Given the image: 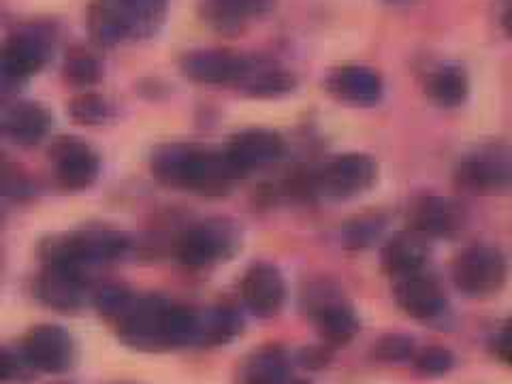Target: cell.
<instances>
[{"label": "cell", "instance_id": "3", "mask_svg": "<svg viewBox=\"0 0 512 384\" xmlns=\"http://www.w3.org/2000/svg\"><path fill=\"white\" fill-rule=\"evenodd\" d=\"M163 13L165 0H94L90 28L101 43L139 39L156 30Z\"/></svg>", "mask_w": 512, "mask_h": 384}, {"label": "cell", "instance_id": "22", "mask_svg": "<svg viewBox=\"0 0 512 384\" xmlns=\"http://www.w3.org/2000/svg\"><path fill=\"white\" fill-rule=\"evenodd\" d=\"M244 331V316L239 314L235 306L220 303L214 308L199 310V329H197V344L203 348L224 346L233 342L237 335Z\"/></svg>", "mask_w": 512, "mask_h": 384}, {"label": "cell", "instance_id": "2", "mask_svg": "<svg viewBox=\"0 0 512 384\" xmlns=\"http://www.w3.org/2000/svg\"><path fill=\"white\" fill-rule=\"evenodd\" d=\"M150 171L154 178L175 190L192 195L222 197L244 178L227 150H212L192 143H163L152 152Z\"/></svg>", "mask_w": 512, "mask_h": 384}, {"label": "cell", "instance_id": "18", "mask_svg": "<svg viewBox=\"0 0 512 384\" xmlns=\"http://www.w3.org/2000/svg\"><path fill=\"white\" fill-rule=\"evenodd\" d=\"M184 73L201 84H229L246 79L250 64L227 52H201L184 60Z\"/></svg>", "mask_w": 512, "mask_h": 384}, {"label": "cell", "instance_id": "27", "mask_svg": "<svg viewBox=\"0 0 512 384\" xmlns=\"http://www.w3.org/2000/svg\"><path fill=\"white\" fill-rule=\"evenodd\" d=\"M416 342L404 333H387L372 346V357L382 363H412L416 355Z\"/></svg>", "mask_w": 512, "mask_h": 384}, {"label": "cell", "instance_id": "1", "mask_svg": "<svg viewBox=\"0 0 512 384\" xmlns=\"http://www.w3.org/2000/svg\"><path fill=\"white\" fill-rule=\"evenodd\" d=\"M122 344L141 352H163L195 346L199 310L158 295L137 297L114 323Z\"/></svg>", "mask_w": 512, "mask_h": 384}, {"label": "cell", "instance_id": "25", "mask_svg": "<svg viewBox=\"0 0 512 384\" xmlns=\"http://www.w3.org/2000/svg\"><path fill=\"white\" fill-rule=\"evenodd\" d=\"M271 7V0H207V18L220 28L239 26Z\"/></svg>", "mask_w": 512, "mask_h": 384}, {"label": "cell", "instance_id": "4", "mask_svg": "<svg viewBox=\"0 0 512 384\" xmlns=\"http://www.w3.org/2000/svg\"><path fill=\"white\" fill-rule=\"evenodd\" d=\"M128 239L111 229H84L52 237L41 248L45 263L88 271L90 267L111 263L124 256Z\"/></svg>", "mask_w": 512, "mask_h": 384}, {"label": "cell", "instance_id": "36", "mask_svg": "<svg viewBox=\"0 0 512 384\" xmlns=\"http://www.w3.org/2000/svg\"><path fill=\"white\" fill-rule=\"evenodd\" d=\"M502 26L506 30V35L512 39V0H508L502 11Z\"/></svg>", "mask_w": 512, "mask_h": 384}, {"label": "cell", "instance_id": "12", "mask_svg": "<svg viewBox=\"0 0 512 384\" xmlns=\"http://www.w3.org/2000/svg\"><path fill=\"white\" fill-rule=\"evenodd\" d=\"M466 210L453 197L423 195L408 210V229L425 239H451L466 229Z\"/></svg>", "mask_w": 512, "mask_h": 384}, {"label": "cell", "instance_id": "13", "mask_svg": "<svg viewBox=\"0 0 512 384\" xmlns=\"http://www.w3.org/2000/svg\"><path fill=\"white\" fill-rule=\"evenodd\" d=\"M50 158L54 165V175L60 188L64 190H86L90 188L101 173V158L86 141L75 137L58 139Z\"/></svg>", "mask_w": 512, "mask_h": 384}, {"label": "cell", "instance_id": "19", "mask_svg": "<svg viewBox=\"0 0 512 384\" xmlns=\"http://www.w3.org/2000/svg\"><path fill=\"white\" fill-rule=\"evenodd\" d=\"M291 376V357L282 346L265 344L239 363L237 384H284Z\"/></svg>", "mask_w": 512, "mask_h": 384}, {"label": "cell", "instance_id": "20", "mask_svg": "<svg viewBox=\"0 0 512 384\" xmlns=\"http://www.w3.org/2000/svg\"><path fill=\"white\" fill-rule=\"evenodd\" d=\"M50 124L52 116L37 103H15L3 114V133L22 148L37 146L50 131Z\"/></svg>", "mask_w": 512, "mask_h": 384}, {"label": "cell", "instance_id": "5", "mask_svg": "<svg viewBox=\"0 0 512 384\" xmlns=\"http://www.w3.org/2000/svg\"><path fill=\"white\" fill-rule=\"evenodd\" d=\"M459 190L480 197L512 192V143L487 141L459 158L455 167Z\"/></svg>", "mask_w": 512, "mask_h": 384}, {"label": "cell", "instance_id": "32", "mask_svg": "<svg viewBox=\"0 0 512 384\" xmlns=\"http://www.w3.org/2000/svg\"><path fill=\"white\" fill-rule=\"evenodd\" d=\"M64 71H67V77L77 86H90L101 77L99 64H96V60L90 54H84V52L73 54L67 60V67H64Z\"/></svg>", "mask_w": 512, "mask_h": 384}, {"label": "cell", "instance_id": "35", "mask_svg": "<svg viewBox=\"0 0 512 384\" xmlns=\"http://www.w3.org/2000/svg\"><path fill=\"white\" fill-rule=\"evenodd\" d=\"M333 357V348L323 344V346H308L299 350V363L303 367H308V370H323V367L329 365Z\"/></svg>", "mask_w": 512, "mask_h": 384}, {"label": "cell", "instance_id": "11", "mask_svg": "<svg viewBox=\"0 0 512 384\" xmlns=\"http://www.w3.org/2000/svg\"><path fill=\"white\" fill-rule=\"evenodd\" d=\"M20 352L32 370L52 376L69 372L77 357L73 335L64 327L50 323L32 327L24 335Z\"/></svg>", "mask_w": 512, "mask_h": 384}, {"label": "cell", "instance_id": "23", "mask_svg": "<svg viewBox=\"0 0 512 384\" xmlns=\"http://www.w3.org/2000/svg\"><path fill=\"white\" fill-rule=\"evenodd\" d=\"M429 99L444 109L459 107L468 96L466 73L457 67H442L427 79Z\"/></svg>", "mask_w": 512, "mask_h": 384}, {"label": "cell", "instance_id": "34", "mask_svg": "<svg viewBox=\"0 0 512 384\" xmlns=\"http://www.w3.org/2000/svg\"><path fill=\"white\" fill-rule=\"evenodd\" d=\"M489 346L493 357L512 370V318L504 320V323L493 331Z\"/></svg>", "mask_w": 512, "mask_h": 384}, {"label": "cell", "instance_id": "8", "mask_svg": "<svg viewBox=\"0 0 512 384\" xmlns=\"http://www.w3.org/2000/svg\"><path fill=\"white\" fill-rule=\"evenodd\" d=\"M378 180V163L370 154L350 152L331 158L314 173V190L331 201L365 195Z\"/></svg>", "mask_w": 512, "mask_h": 384}, {"label": "cell", "instance_id": "30", "mask_svg": "<svg viewBox=\"0 0 512 384\" xmlns=\"http://www.w3.org/2000/svg\"><path fill=\"white\" fill-rule=\"evenodd\" d=\"M71 118L79 124H88V126H99L105 124L111 118V107L107 105L105 99L96 94H82L71 103L69 107Z\"/></svg>", "mask_w": 512, "mask_h": 384}, {"label": "cell", "instance_id": "10", "mask_svg": "<svg viewBox=\"0 0 512 384\" xmlns=\"http://www.w3.org/2000/svg\"><path fill=\"white\" fill-rule=\"evenodd\" d=\"M393 299L399 310L419 323H444L446 316L451 314V303H448L444 286L425 269L393 280Z\"/></svg>", "mask_w": 512, "mask_h": 384}, {"label": "cell", "instance_id": "15", "mask_svg": "<svg viewBox=\"0 0 512 384\" xmlns=\"http://www.w3.org/2000/svg\"><path fill=\"white\" fill-rule=\"evenodd\" d=\"M242 299L256 318H274L286 301L282 271L271 263H254L242 280Z\"/></svg>", "mask_w": 512, "mask_h": 384}, {"label": "cell", "instance_id": "17", "mask_svg": "<svg viewBox=\"0 0 512 384\" xmlns=\"http://www.w3.org/2000/svg\"><path fill=\"white\" fill-rule=\"evenodd\" d=\"M429 239L408 229L393 235L387 244L382 246L380 261L387 274L397 280L416 271H423L429 261Z\"/></svg>", "mask_w": 512, "mask_h": 384}, {"label": "cell", "instance_id": "33", "mask_svg": "<svg viewBox=\"0 0 512 384\" xmlns=\"http://www.w3.org/2000/svg\"><path fill=\"white\" fill-rule=\"evenodd\" d=\"M30 372H35L24 359L22 352H11L9 348L3 350L0 355V376H3L5 382H15V380H24L30 376Z\"/></svg>", "mask_w": 512, "mask_h": 384}, {"label": "cell", "instance_id": "7", "mask_svg": "<svg viewBox=\"0 0 512 384\" xmlns=\"http://www.w3.org/2000/svg\"><path fill=\"white\" fill-rule=\"evenodd\" d=\"M451 280L463 297H493L506 286L508 259L500 248L491 244H472L453 259Z\"/></svg>", "mask_w": 512, "mask_h": 384}, {"label": "cell", "instance_id": "16", "mask_svg": "<svg viewBox=\"0 0 512 384\" xmlns=\"http://www.w3.org/2000/svg\"><path fill=\"white\" fill-rule=\"evenodd\" d=\"M227 154L235 167L246 175L248 171L276 163L284 154V139L278 133L252 128V131H244L231 139Z\"/></svg>", "mask_w": 512, "mask_h": 384}, {"label": "cell", "instance_id": "6", "mask_svg": "<svg viewBox=\"0 0 512 384\" xmlns=\"http://www.w3.org/2000/svg\"><path fill=\"white\" fill-rule=\"evenodd\" d=\"M239 248H242V231L237 222L229 218H207L184 231L175 246V254L184 267L205 269L233 259Z\"/></svg>", "mask_w": 512, "mask_h": 384}, {"label": "cell", "instance_id": "9", "mask_svg": "<svg viewBox=\"0 0 512 384\" xmlns=\"http://www.w3.org/2000/svg\"><path fill=\"white\" fill-rule=\"evenodd\" d=\"M303 299H306V310L314 320L318 335L327 346H346L357 338L361 331V318L340 291L323 284L312 288Z\"/></svg>", "mask_w": 512, "mask_h": 384}, {"label": "cell", "instance_id": "26", "mask_svg": "<svg viewBox=\"0 0 512 384\" xmlns=\"http://www.w3.org/2000/svg\"><path fill=\"white\" fill-rule=\"evenodd\" d=\"M412 365L423 378H442L455 370L457 359L453 355V350H448L446 346L440 344H431L416 350Z\"/></svg>", "mask_w": 512, "mask_h": 384}, {"label": "cell", "instance_id": "31", "mask_svg": "<svg viewBox=\"0 0 512 384\" xmlns=\"http://www.w3.org/2000/svg\"><path fill=\"white\" fill-rule=\"evenodd\" d=\"M246 79H248V90L254 96H274V94L288 92L293 88V79L284 73H278V71H263L259 75H254L250 71V75Z\"/></svg>", "mask_w": 512, "mask_h": 384}, {"label": "cell", "instance_id": "29", "mask_svg": "<svg viewBox=\"0 0 512 384\" xmlns=\"http://www.w3.org/2000/svg\"><path fill=\"white\" fill-rule=\"evenodd\" d=\"M92 297H94L96 312H99L105 320H109V323H114V320L128 306H131L135 293L128 291V288L122 284H107V286H101Z\"/></svg>", "mask_w": 512, "mask_h": 384}, {"label": "cell", "instance_id": "14", "mask_svg": "<svg viewBox=\"0 0 512 384\" xmlns=\"http://www.w3.org/2000/svg\"><path fill=\"white\" fill-rule=\"evenodd\" d=\"M37 297L47 308L58 312H75L86 303L90 282L86 271L45 263L37 280Z\"/></svg>", "mask_w": 512, "mask_h": 384}, {"label": "cell", "instance_id": "21", "mask_svg": "<svg viewBox=\"0 0 512 384\" xmlns=\"http://www.w3.org/2000/svg\"><path fill=\"white\" fill-rule=\"evenodd\" d=\"M327 86L329 92L338 96L340 101L357 107L376 105L382 96V82L378 73L363 67H346L335 71L329 77Z\"/></svg>", "mask_w": 512, "mask_h": 384}, {"label": "cell", "instance_id": "37", "mask_svg": "<svg viewBox=\"0 0 512 384\" xmlns=\"http://www.w3.org/2000/svg\"><path fill=\"white\" fill-rule=\"evenodd\" d=\"M284 384H312L310 380H303V378H295V380H286Z\"/></svg>", "mask_w": 512, "mask_h": 384}, {"label": "cell", "instance_id": "24", "mask_svg": "<svg viewBox=\"0 0 512 384\" xmlns=\"http://www.w3.org/2000/svg\"><path fill=\"white\" fill-rule=\"evenodd\" d=\"M45 62V47L35 37H18L5 47L3 67L7 77H26L41 69Z\"/></svg>", "mask_w": 512, "mask_h": 384}, {"label": "cell", "instance_id": "28", "mask_svg": "<svg viewBox=\"0 0 512 384\" xmlns=\"http://www.w3.org/2000/svg\"><path fill=\"white\" fill-rule=\"evenodd\" d=\"M384 227H387V222H384V218L378 214L359 216L346 224L344 242L348 248H355V250L367 248V246H372L382 235Z\"/></svg>", "mask_w": 512, "mask_h": 384}]
</instances>
